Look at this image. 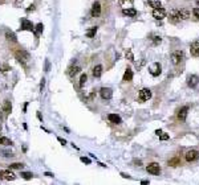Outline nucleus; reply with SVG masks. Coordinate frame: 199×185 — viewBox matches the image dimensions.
I'll use <instances>...</instances> for the list:
<instances>
[{
    "mask_svg": "<svg viewBox=\"0 0 199 185\" xmlns=\"http://www.w3.org/2000/svg\"><path fill=\"white\" fill-rule=\"evenodd\" d=\"M100 95H101L102 99L109 101V99H112V97H113V90L110 87H102L101 90H100Z\"/></svg>",
    "mask_w": 199,
    "mask_h": 185,
    "instance_id": "39448f33",
    "label": "nucleus"
},
{
    "mask_svg": "<svg viewBox=\"0 0 199 185\" xmlns=\"http://www.w3.org/2000/svg\"><path fill=\"white\" fill-rule=\"evenodd\" d=\"M102 74V66L101 65H97L93 68V75H94L96 78H100Z\"/></svg>",
    "mask_w": 199,
    "mask_h": 185,
    "instance_id": "aec40b11",
    "label": "nucleus"
},
{
    "mask_svg": "<svg viewBox=\"0 0 199 185\" xmlns=\"http://www.w3.org/2000/svg\"><path fill=\"white\" fill-rule=\"evenodd\" d=\"M45 176H48V177H52L53 174H52V173H48V172H46V173H45Z\"/></svg>",
    "mask_w": 199,
    "mask_h": 185,
    "instance_id": "a18cd8bd",
    "label": "nucleus"
},
{
    "mask_svg": "<svg viewBox=\"0 0 199 185\" xmlns=\"http://www.w3.org/2000/svg\"><path fill=\"white\" fill-rule=\"evenodd\" d=\"M190 52H191V56L194 57H199V42L195 41L190 45Z\"/></svg>",
    "mask_w": 199,
    "mask_h": 185,
    "instance_id": "4468645a",
    "label": "nucleus"
},
{
    "mask_svg": "<svg viewBox=\"0 0 199 185\" xmlns=\"http://www.w3.org/2000/svg\"><path fill=\"white\" fill-rule=\"evenodd\" d=\"M86 79H88V75L81 74V78H80V87H84V85L86 83Z\"/></svg>",
    "mask_w": 199,
    "mask_h": 185,
    "instance_id": "c756f323",
    "label": "nucleus"
},
{
    "mask_svg": "<svg viewBox=\"0 0 199 185\" xmlns=\"http://www.w3.org/2000/svg\"><path fill=\"white\" fill-rule=\"evenodd\" d=\"M8 70H9V66H7V65H4V66L2 68V71H3V73H7Z\"/></svg>",
    "mask_w": 199,
    "mask_h": 185,
    "instance_id": "e433bc0d",
    "label": "nucleus"
},
{
    "mask_svg": "<svg viewBox=\"0 0 199 185\" xmlns=\"http://www.w3.org/2000/svg\"><path fill=\"white\" fill-rule=\"evenodd\" d=\"M119 5L122 7V8H129V7L133 5V3H134V0H118Z\"/></svg>",
    "mask_w": 199,
    "mask_h": 185,
    "instance_id": "5701e85b",
    "label": "nucleus"
},
{
    "mask_svg": "<svg viewBox=\"0 0 199 185\" xmlns=\"http://www.w3.org/2000/svg\"><path fill=\"white\" fill-rule=\"evenodd\" d=\"M96 33H97V26H92V28H89L88 31H86V37H89V38H93L96 36Z\"/></svg>",
    "mask_w": 199,
    "mask_h": 185,
    "instance_id": "4be33fe9",
    "label": "nucleus"
},
{
    "mask_svg": "<svg viewBox=\"0 0 199 185\" xmlns=\"http://www.w3.org/2000/svg\"><path fill=\"white\" fill-rule=\"evenodd\" d=\"M23 167H24V164L23 163H12L9 164V169H23Z\"/></svg>",
    "mask_w": 199,
    "mask_h": 185,
    "instance_id": "a878e982",
    "label": "nucleus"
},
{
    "mask_svg": "<svg viewBox=\"0 0 199 185\" xmlns=\"http://www.w3.org/2000/svg\"><path fill=\"white\" fill-rule=\"evenodd\" d=\"M161 41H162L161 36H153V42H154V45L161 44Z\"/></svg>",
    "mask_w": 199,
    "mask_h": 185,
    "instance_id": "2f4dec72",
    "label": "nucleus"
},
{
    "mask_svg": "<svg viewBox=\"0 0 199 185\" xmlns=\"http://www.w3.org/2000/svg\"><path fill=\"white\" fill-rule=\"evenodd\" d=\"M149 71H150V74L153 75V77H158V75L162 73V66H161V64L154 62L153 65L149 66Z\"/></svg>",
    "mask_w": 199,
    "mask_h": 185,
    "instance_id": "7ed1b4c3",
    "label": "nucleus"
},
{
    "mask_svg": "<svg viewBox=\"0 0 199 185\" xmlns=\"http://www.w3.org/2000/svg\"><path fill=\"white\" fill-rule=\"evenodd\" d=\"M187 112H188V107H187V106L182 107L181 110H179V112H178V119H179V120H185L186 117H187Z\"/></svg>",
    "mask_w": 199,
    "mask_h": 185,
    "instance_id": "dca6fc26",
    "label": "nucleus"
},
{
    "mask_svg": "<svg viewBox=\"0 0 199 185\" xmlns=\"http://www.w3.org/2000/svg\"><path fill=\"white\" fill-rule=\"evenodd\" d=\"M161 132H162V130H157V131H155V134H157L158 136H159V135H161Z\"/></svg>",
    "mask_w": 199,
    "mask_h": 185,
    "instance_id": "37998d69",
    "label": "nucleus"
},
{
    "mask_svg": "<svg viewBox=\"0 0 199 185\" xmlns=\"http://www.w3.org/2000/svg\"><path fill=\"white\" fill-rule=\"evenodd\" d=\"M125 57L128 58V59H130V61H134V56H133L131 49H126V52H125Z\"/></svg>",
    "mask_w": 199,
    "mask_h": 185,
    "instance_id": "cd10ccee",
    "label": "nucleus"
},
{
    "mask_svg": "<svg viewBox=\"0 0 199 185\" xmlns=\"http://www.w3.org/2000/svg\"><path fill=\"white\" fill-rule=\"evenodd\" d=\"M185 58V53L182 50H174L171 53V61L174 65H178L182 62V59Z\"/></svg>",
    "mask_w": 199,
    "mask_h": 185,
    "instance_id": "f03ea898",
    "label": "nucleus"
},
{
    "mask_svg": "<svg viewBox=\"0 0 199 185\" xmlns=\"http://www.w3.org/2000/svg\"><path fill=\"white\" fill-rule=\"evenodd\" d=\"M44 85H45V79L43 78L41 79V83H40V89H41V91H43V89H44Z\"/></svg>",
    "mask_w": 199,
    "mask_h": 185,
    "instance_id": "4c0bfd02",
    "label": "nucleus"
},
{
    "mask_svg": "<svg viewBox=\"0 0 199 185\" xmlns=\"http://www.w3.org/2000/svg\"><path fill=\"white\" fill-rule=\"evenodd\" d=\"M21 3H23V0H15V4H16V5H20Z\"/></svg>",
    "mask_w": 199,
    "mask_h": 185,
    "instance_id": "79ce46f5",
    "label": "nucleus"
},
{
    "mask_svg": "<svg viewBox=\"0 0 199 185\" xmlns=\"http://www.w3.org/2000/svg\"><path fill=\"white\" fill-rule=\"evenodd\" d=\"M108 119L112 122V123H114V124H121V118L118 117L117 114H109L108 115Z\"/></svg>",
    "mask_w": 199,
    "mask_h": 185,
    "instance_id": "a211bd4d",
    "label": "nucleus"
},
{
    "mask_svg": "<svg viewBox=\"0 0 199 185\" xmlns=\"http://www.w3.org/2000/svg\"><path fill=\"white\" fill-rule=\"evenodd\" d=\"M21 31H29V32H33L35 31V26H33V24L31 21H29L28 19H23L21 20Z\"/></svg>",
    "mask_w": 199,
    "mask_h": 185,
    "instance_id": "1a4fd4ad",
    "label": "nucleus"
},
{
    "mask_svg": "<svg viewBox=\"0 0 199 185\" xmlns=\"http://www.w3.org/2000/svg\"><path fill=\"white\" fill-rule=\"evenodd\" d=\"M141 184H149V181H147V180H142Z\"/></svg>",
    "mask_w": 199,
    "mask_h": 185,
    "instance_id": "c03bdc74",
    "label": "nucleus"
},
{
    "mask_svg": "<svg viewBox=\"0 0 199 185\" xmlns=\"http://www.w3.org/2000/svg\"><path fill=\"white\" fill-rule=\"evenodd\" d=\"M198 157H199V152L197 150H190V151H187V153H186V160H187L188 163L195 161Z\"/></svg>",
    "mask_w": 199,
    "mask_h": 185,
    "instance_id": "9d476101",
    "label": "nucleus"
},
{
    "mask_svg": "<svg viewBox=\"0 0 199 185\" xmlns=\"http://www.w3.org/2000/svg\"><path fill=\"white\" fill-rule=\"evenodd\" d=\"M131 79H133V70L130 68H126L125 74H124V81L125 82H130Z\"/></svg>",
    "mask_w": 199,
    "mask_h": 185,
    "instance_id": "6ab92c4d",
    "label": "nucleus"
},
{
    "mask_svg": "<svg viewBox=\"0 0 199 185\" xmlns=\"http://www.w3.org/2000/svg\"><path fill=\"white\" fill-rule=\"evenodd\" d=\"M35 31H36V33H41L43 31H44V25L41 24V23H39L37 25H36V28H35Z\"/></svg>",
    "mask_w": 199,
    "mask_h": 185,
    "instance_id": "7c9ffc66",
    "label": "nucleus"
},
{
    "mask_svg": "<svg viewBox=\"0 0 199 185\" xmlns=\"http://www.w3.org/2000/svg\"><path fill=\"white\" fill-rule=\"evenodd\" d=\"M146 171L151 174H159L161 173V167H159V164H157V163H150L147 167H146Z\"/></svg>",
    "mask_w": 199,
    "mask_h": 185,
    "instance_id": "423d86ee",
    "label": "nucleus"
},
{
    "mask_svg": "<svg viewBox=\"0 0 199 185\" xmlns=\"http://www.w3.org/2000/svg\"><path fill=\"white\" fill-rule=\"evenodd\" d=\"M192 13H194L195 17L199 19V8H194V9H192Z\"/></svg>",
    "mask_w": 199,
    "mask_h": 185,
    "instance_id": "f704fd0d",
    "label": "nucleus"
},
{
    "mask_svg": "<svg viewBox=\"0 0 199 185\" xmlns=\"http://www.w3.org/2000/svg\"><path fill=\"white\" fill-rule=\"evenodd\" d=\"M197 5H198V7H199V2H197Z\"/></svg>",
    "mask_w": 199,
    "mask_h": 185,
    "instance_id": "09e8293b",
    "label": "nucleus"
},
{
    "mask_svg": "<svg viewBox=\"0 0 199 185\" xmlns=\"http://www.w3.org/2000/svg\"><path fill=\"white\" fill-rule=\"evenodd\" d=\"M15 57H16V59H17L20 64H23V65H27L29 62V59H31V57H29V53L25 52V50H23V49H20V50H17L15 53Z\"/></svg>",
    "mask_w": 199,
    "mask_h": 185,
    "instance_id": "f257e3e1",
    "label": "nucleus"
},
{
    "mask_svg": "<svg viewBox=\"0 0 199 185\" xmlns=\"http://www.w3.org/2000/svg\"><path fill=\"white\" fill-rule=\"evenodd\" d=\"M5 2V0H0V4H3V3H4Z\"/></svg>",
    "mask_w": 199,
    "mask_h": 185,
    "instance_id": "de8ad7c7",
    "label": "nucleus"
},
{
    "mask_svg": "<svg viewBox=\"0 0 199 185\" xmlns=\"http://www.w3.org/2000/svg\"><path fill=\"white\" fill-rule=\"evenodd\" d=\"M90 15H92V17H98V16L101 15V4H100L98 2H96L94 4H93Z\"/></svg>",
    "mask_w": 199,
    "mask_h": 185,
    "instance_id": "9b49d317",
    "label": "nucleus"
},
{
    "mask_svg": "<svg viewBox=\"0 0 199 185\" xmlns=\"http://www.w3.org/2000/svg\"><path fill=\"white\" fill-rule=\"evenodd\" d=\"M178 15H179V19L181 20H187L190 17V11H187V9H185V8L178 9Z\"/></svg>",
    "mask_w": 199,
    "mask_h": 185,
    "instance_id": "2eb2a0df",
    "label": "nucleus"
},
{
    "mask_svg": "<svg viewBox=\"0 0 199 185\" xmlns=\"http://www.w3.org/2000/svg\"><path fill=\"white\" fill-rule=\"evenodd\" d=\"M80 71H81V68H80V66H71L68 70V75L69 77H74V75H77Z\"/></svg>",
    "mask_w": 199,
    "mask_h": 185,
    "instance_id": "f3484780",
    "label": "nucleus"
},
{
    "mask_svg": "<svg viewBox=\"0 0 199 185\" xmlns=\"http://www.w3.org/2000/svg\"><path fill=\"white\" fill-rule=\"evenodd\" d=\"M35 9V5H29V8H27V12H31Z\"/></svg>",
    "mask_w": 199,
    "mask_h": 185,
    "instance_id": "ea45409f",
    "label": "nucleus"
},
{
    "mask_svg": "<svg viewBox=\"0 0 199 185\" xmlns=\"http://www.w3.org/2000/svg\"><path fill=\"white\" fill-rule=\"evenodd\" d=\"M20 176L24 178V180H31L33 174L31 173V172H21V174H20Z\"/></svg>",
    "mask_w": 199,
    "mask_h": 185,
    "instance_id": "c85d7f7f",
    "label": "nucleus"
},
{
    "mask_svg": "<svg viewBox=\"0 0 199 185\" xmlns=\"http://www.w3.org/2000/svg\"><path fill=\"white\" fill-rule=\"evenodd\" d=\"M165 16H166V11L162 8V7H161V8H154V9H153V17H154V19L163 20Z\"/></svg>",
    "mask_w": 199,
    "mask_h": 185,
    "instance_id": "6e6552de",
    "label": "nucleus"
},
{
    "mask_svg": "<svg viewBox=\"0 0 199 185\" xmlns=\"http://www.w3.org/2000/svg\"><path fill=\"white\" fill-rule=\"evenodd\" d=\"M178 163H179L178 159H174V160H170V161H169V165H172V167H175V165H177Z\"/></svg>",
    "mask_w": 199,
    "mask_h": 185,
    "instance_id": "72a5a7b5",
    "label": "nucleus"
},
{
    "mask_svg": "<svg viewBox=\"0 0 199 185\" xmlns=\"http://www.w3.org/2000/svg\"><path fill=\"white\" fill-rule=\"evenodd\" d=\"M0 131H2V118H0Z\"/></svg>",
    "mask_w": 199,
    "mask_h": 185,
    "instance_id": "49530a36",
    "label": "nucleus"
},
{
    "mask_svg": "<svg viewBox=\"0 0 199 185\" xmlns=\"http://www.w3.org/2000/svg\"><path fill=\"white\" fill-rule=\"evenodd\" d=\"M122 13L128 17H135L137 16V9L133 8V7H129V8H122Z\"/></svg>",
    "mask_w": 199,
    "mask_h": 185,
    "instance_id": "f8f14e48",
    "label": "nucleus"
},
{
    "mask_svg": "<svg viewBox=\"0 0 199 185\" xmlns=\"http://www.w3.org/2000/svg\"><path fill=\"white\" fill-rule=\"evenodd\" d=\"M12 144V140L5 136H0V145H11Z\"/></svg>",
    "mask_w": 199,
    "mask_h": 185,
    "instance_id": "393cba45",
    "label": "nucleus"
},
{
    "mask_svg": "<svg viewBox=\"0 0 199 185\" xmlns=\"http://www.w3.org/2000/svg\"><path fill=\"white\" fill-rule=\"evenodd\" d=\"M5 37L8 38V40H11V41H16V35L13 32H11V31H7L5 32Z\"/></svg>",
    "mask_w": 199,
    "mask_h": 185,
    "instance_id": "bb28decb",
    "label": "nucleus"
},
{
    "mask_svg": "<svg viewBox=\"0 0 199 185\" xmlns=\"http://www.w3.org/2000/svg\"><path fill=\"white\" fill-rule=\"evenodd\" d=\"M0 177L4 178V180H7V181H13L16 178V174L9 169H4V171L0 172Z\"/></svg>",
    "mask_w": 199,
    "mask_h": 185,
    "instance_id": "20e7f679",
    "label": "nucleus"
},
{
    "mask_svg": "<svg viewBox=\"0 0 199 185\" xmlns=\"http://www.w3.org/2000/svg\"><path fill=\"white\" fill-rule=\"evenodd\" d=\"M199 83V78H198V75H195V74H192L190 75V77L187 78V85L190 86V87H197V85Z\"/></svg>",
    "mask_w": 199,
    "mask_h": 185,
    "instance_id": "ddd939ff",
    "label": "nucleus"
},
{
    "mask_svg": "<svg viewBox=\"0 0 199 185\" xmlns=\"http://www.w3.org/2000/svg\"><path fill=\"white\" fill-rule=\"evenodd\" d=\"M81 161H82V163H85V164H90V159H88V157H84V156L81 157Z\"/></svg>",
    "mask_w": 199,
    "mask_h": 185,
    "instance_id": "c9c22d12",
    "label": "nucleus"
},
{
    "mask_svg": "<svg viewBox=\"0 0 199 185\" xmlns=\"http://www.w3.org/2000/svg\"><path fill=\"white\" fill-rule=\"evenodd\" d=\"M3 111H4L7 115L11 114V111H12V106H11V102H9V101H4V105H3Z\"/></svg>",
    "mask_w": 199,
    "mask_h": 185,
    "instance_id": "412c9836",
    "label": "nucleus"
},
{
    "mask_svg": "<svg viewBox=\"0 0 199 185\" xmlns=\"http://www.w3.org/2000/svg\"><path fill=\"white\" fill-rule=\"evenodd\" d=\"M149 5L153 7V8H161L162 7V3L159 2V0H147Z\"/></svg>",
    "mask_w": 199,
    "mask_h": 185,
    "instance_id": "b1692460",
    "label": "nucleus"
},
{
    "mask_svg": "<svg viewBox=\"0 0 199 185\" xmlns=\"http://www.w3.org/2000/svg\"><path fill=\"white\" fill-rule=\"evenodd\" d=\"M57 140H58V141H60V143H61L62 145H65V144H66V141H65V140H64V139H62V138H58Z\"/></svg>",
    "mask_w": 199,
    "mask_h": 185,
    "instance_id": "58836bf2",
    "label": "nucleus"
},
{
    "mask_svg": "<svg viewBox=\"0 0 199 185\" xmlns=\"http://www.w3.org/2000/svg\"><path fill=\"white\" fill-rule=\"evenodd\" d=\"M94 95H96V92H94V91H93V92H92V94H90V95H89V97H88V99H90V101H92V99H93V98H94Z\"/></svg>",
    "mask_w": 199,
    "mask_h": 185,
    "instance_id": "a19ab883",
    "label": "nucleus"
},
{
    "mask_svg": "<svg viewBox=\"0 0 199 185\" xmlns=\"http://www.w3.org/2000/svg\"><path fill=\"white\" fill-rule=\"evenodd\" d=\"M159 139H161V140H167V139H170V135L161 132V135H159Z\"/></svg>",
    "mask_w": 199,
    "mask_h": 185,
    "instance_id": "473e14b6",
    "label": "nucleus"
},
{
    "mask_svg": "<svg viewBox=\"0 0 199 185\" xmlns=\"http://www.w3.org/2000/svg\"><path fill=\"white\" fill-rule=\"evenodd\" d=\"M151 91L149 90V89H142V90H139V94H138V98L139 101L145 102V101H149V99L151 98Z\"/></svg>",
    "mask_w": 199,
    "mask_h": 185,
    "instance_id": "0eeeda50",
    "label": "nucleus"
}]
</instances>
